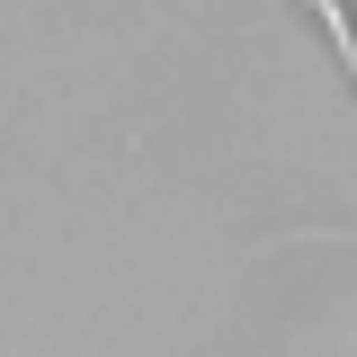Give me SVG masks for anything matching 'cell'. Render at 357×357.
Listing matches in <instances>:
<instances>
[{"label":"cell","instance_id":"6da1fadb","mask_svg":"<svg viewBox=\"0 0 357 357\" xmlns=\"http://www.w3.org/2000/svg\"><path fill=\"white\" fill-rule=\"evenodd\" d=\"M312 18L340 36V54H349V81H357V27H349V9H340V0H312Z\"/></svg>","mask_w":357,"mask_h":357}]
</instances>
